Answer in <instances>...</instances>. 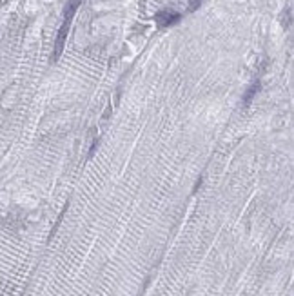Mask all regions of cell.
Returning a JSON list of instances; mask_svg holds the SVG:
<instances>
[{
	"mask_svg": "<svg viewBox=\"0 0 294 296\" xmlns=\"http://www.w3.org/2000/svg\"><path fill=\"white\" fill-rule=\"evenodd\" d=\"M78 4H80V0H71L68 6V13H66V18L62 22L60 29H58V36H56V42H55V60H58V56L62 55V51H64V46H66V38H68V33H69V28H71V20H73V17H75L76 9H78Z\"/></svg>",
	"mask_w": 294,
	"mask_h": 296,
	"instance_id": "6da1fadb",
	"label": "cell"
},
{
	"mask_svg": "<svg viewBox=\"0 0 294 296\" xmlns=\"http://www.w3.org/2000/svg\"><path fill=\"white\" fill-rule=\"evenodd\" d=\"M180 17H182V15L174 13V11H160V13L156 15V22L158 26H171V24L180 20Z\"/></svg>",
	"mask_w": 294,
	"mask_h": 296,
	"instance_id": "7a4b0ae2",
	"label": "cell"
},
{
	"mask_svg": "<svg viewBox=\"0 0 294 296\" xmlns=\"http://www.w3.org/2000/svg\"><path fill=\"white\" fill-rule=\"evenodd\" d=\"M256 91H258V84H254L251 89L247 91V95H245V105H249L251 104V100H253V97L256 95Z\"/></svg>",
	"mask_w": 294,
	"mask_h": 296,
	"instance_id": "3957f363",
	"label": "cell"
}]
</instances>
